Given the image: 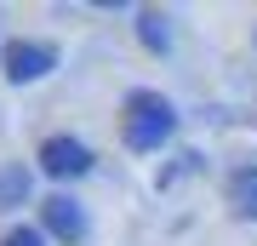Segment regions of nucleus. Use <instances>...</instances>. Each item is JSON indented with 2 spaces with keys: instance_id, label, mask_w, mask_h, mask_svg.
<instances>
[{
  "instance_id": "20e7f679",
  "label": "nucleus",
  "mask_w": 257,
  "mask_h": 246,
  "mask_svg": "<svg viewBox=\"0 0 257 246\" xmlns=\"http://www.w3.org/2000/svg\"><path fill=\"white\" fill-rule=\"evenodd\" d=\"M40 218H46V235H57V240H69V246L86 240V212H80V201H69V195H52V201L40 206Z\"/></svg>"
},
{
  "instance_id": "0eeeda50",
  "label": "nucleus",
  "mask_w": 257,
  "mask_h": 246,
  "mask_svg": "<svg viewBox=\"0 0 257 246\" xmlns=\"http://www.w3.org/2000/svg\"><path fill=\"white\" fill-rule=\"evenodd\" d=\"M23 195H29V172L23 166H0V212L23 206Z\"/></svg>"
},
{
  "instance_id": "39448f33",
  "label": "nucleus",
  "mask_w": 257,
  "mask_h": 246,
  "mask_svg": "<svg viewBox=\"0 0 257 246\" xmlns=\"http://www.w3.org/2000/svg\"><path fill=\"white\" fill-rule=\"evenodd\" d=\"M229 206L234 218H257V166H240L229 178Z\"/></svg>"
},
{
  "instance_id": "f03ea898",
  "label": "nucleus",
  "mask_w": 257,
  "mask_h": 246,
  "mask_svg": "<svg viewBox=\"0 0 257 246\" xmlns=\"http://www.w3.org/2000/svg\"><path fill=\"white\" fill-rule=\"evenodd\" d=\"M0 63H6L12 86H29V80H46V74L57 69V46L52 40H6Z\"/></svg>"
},
{
  "instance_id": "f257e3e1",
  "label": "nucleus",
  "mask_w": 257,
  "mask_h": 246,
  "mask_svg": "<svg viewBox=\"0 0 257 246\" xmlns=\"http://www.w3.org/2000/svg\"><path fill=\"white\" fill-rule=\"evenodd\" d=\"M177 115L172 103L160 98V92H132L126 103H120V137H126V149H138V155H149V149H160L166 137H172Z\"/></svg>"
},
{
  "instance_id": "423d86ee",
  "label": "nucleus",
  "mask_w": 257,
  "mask_h": 246,
  "mask_svg": "<svg viewBox=\"0 0 257 246\" xmlns=\"http://www.w3.org/2000/svg\"><path fill=\"white\" fill-rule=\"evenodd\" d=\"M138 40L149 52H166V46H172V18H166V12H138Z\"/></svg>"
},
{
  "instance_id": "7ed1b4c3",
  "label": "nucleus",
  "mask_w": 257,
  "mask_h": 246,
  "mask_svg": "<svg viewBox=\"0 0 257 246\" xmlns=\"http://www.w3.org/2000/svg\"><path fill=\"white\" fill-rule=\"evenodd\" d=\"M40 172L46 178H86L92 172V149L80 137H46L40 143Z\"/></svg>"
},
{
  "instance_id": "6e6552de",
  "label": "nucleus",
  "mask_w": 257,
  "mask_h": 246,
  "mask_svg": "<svg viewBox=\"0 0 257 246\" xmlns=\"http://www.w3.org/2000/svg\"><path fill=\"white\" fill-rule=\"evenodd\" d=\"M0 246H46V235H40V229H29V223H18L6 240H0Z\"/></svg>"
}]
</instances>
